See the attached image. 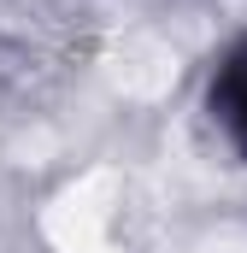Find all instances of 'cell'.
I'll return each instance as SVG.
<instances>
[{
	"mask_svg": "<svg viewBox=\"0 0 247 253\" xmlns=\"http://www.w3.org/2000/svg\"><path fill=\"white\" fill-rule=\"evenodd\" d=\"M206 118L218 129V141L247 165V30L218 53L206 77Z\"/></svg>",
	"mask_w": 247,
	"mask_h": 253,
	"instance_id": "1",
	"label": "cell"
}]
</instances>
